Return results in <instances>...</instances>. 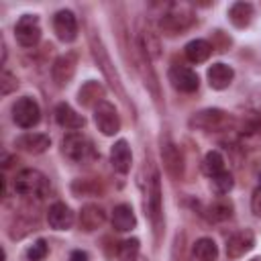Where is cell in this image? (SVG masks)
<instances>
[{
    "label": "cell",
    "mask_w": 261,
    "mask_h": 261,
    "mask_svg": "<svg viewBox=\"0 0 261 261\" xmlns=\"http://www.w3.org/2000/svg\"><path fill=\"white\" fill-rule=\"evenodd\" d=\"M14 192L20 196L29 198H43L49 192V179L39 171V169H22L16 173L14 181Z\"/></svg>",
    "instance_id": "6da1fadb"
},
{
    "label": "cell",
    "mask_w": 261,
    "mask_h": 261,
    "mask_svg": "<svg viewBox=\"0 0 261 261\" xmlns=\"http://www.w3.org/2000/svg\"><path fill=\"white\" fill-rule=\"evenodd\" d=\"M41 118V108L31 96H22L12 104V120L20 128H33Z\"/></svg>",
    "instance_id": "7a4b0ae2"
},
{
    "label": "cell",
    "mask_w": 261,
    "mask_h": 261,
    "mask_svg": "<svg viewBox=\"0 0 261 261\" xmlns=\"http://www.w3.org/2000/svg\"><path fill=\"white\" fill-rule=\"evenodd\" d=\"M63 153H65L71 161H77V163L88 161V159H92V157L96 155L92 141H90L88 137L80 135V133H69V135L63 139Z\"/></svg>",
    "instance_id": "3957f363"
},
{
    "label": "cell",
    "mask_w": 261,
    "mask_h": 261,
    "mask_svg": "<svg viewBox=\"0 0 261 261\" xmlns=\"http://www.w3.org/2000/svg\"><path fill=\"white\" fill-rule=\"evenodd\" d=\"M94 122L98 126V130L106 137L116 135L120 130V116L114 108V104L102 100L98 106H94Z\"/></svg>",
    "instance_id": "277c9868"
},
{
    "label": "cell",
    "mask_w": 261,
    "mask_h": 261,
    "mask_svg": "<svg viewBox=\"0 0 261 261\" xmlns=\"http://www.w3.org/2000/svg\"><path fill=\"white\" fill-rule=\"evenodd\" d=\"M14 37L22 47H35L41 39V27L37 14H22L14 24Z\"/></svg>",
    "instance_id": "5b68a950"
},
{
    "label": "cell",
    "mask_w": 261,
    "mask_h": 261,
    "mask_svg": "<svg viewBox=\"0 0 261 261\" xmlns=\"http://www.w3.org/2000/svg\"><path fill=\"white\" fill-rule=\"evenodd\" d=\"M147 210H149V216H151V222H153L155 230H159L161 224H163V216H161V186H159V173L157 171H153V175L149 179Z\"/></svg>",
    "instance_id": "8992f818"
},
{
    "label": "cell",
    "mask_w": 261,
    "mask_h": 261,
    "mask_svg": "<svg viewBox=\"0 0 261 261\" xmlns=\"http://www.w3.org/2000/svg\"><path fill=\"white\" fill-rule=\"evenodd\" d=\"M53 31H55L57 39L63 41V43L75 41V37H77V20H75L73 12L71 10L55 12V16H53Z\"/></svg>",
    "instance_id": "52a82bcc"
},
{
    "label": "cell",
    "mask_w": 261,
    "mask_h": 261,
    "mask_svg": "<svg viewBox=\"0 0 261 261\" xmlns=\"http://www.w3.org/2000/svg\"><path fill=\"white\" fill-rule=\"evenodd\" d=\"M167 77H169V82H171V86H173L175 90L186 92V94L196 92L198 86H200L198 73L192 71L190 67H184V65H173V67H169Z\"/></svg>",
    "instance_id": "ba28073f"
},
{
    "label": "cell",
    "mask_w": 261,
    "mask_h": 261,
    "mask_svg": "<svg viewBox=\"0 0 261 261\" xmlns=\"http://www.w3.org/2000/svg\"><path fill=\"white\" fill-rule=\"evenodd\" d=\"M255 245V234L253 230L245 228V230H237L234 234L228 237L226 241V257L228 259H239L243 257L247 251H251Z\"/></svg>",
    "instance_id": "9c48e42d"
},
{
    "label": "cell",
    "mask_w": 261,
    "mask_h": 261,
    "mask_svg": "<svg viewBox=\"0 0 261 261\" xmlns=\"http://www.w3.org/2000/svg\"><path fill=\"white\" fill-rule=\"evenodd\" d=\"M47 222H49V226L55 228V230H67V228H71V224H73V212H71V208H69L67 204L55 202V204H51L49 210H47Z\"/></svg>",
    "instance_id": "30bf717a"
},
{
    "label": "cell",
    "mask_w": 261,
    "mask_h": 261,
    "mask_svg": "<svg viewBox=\"0 0 261 261\" xmlns=\"http://www.w3.org/2000/svg\"><path fill=\"white\" fill-rule=\"evenodd\" d=\"M226 112L218 110V108H208V110H202L198 114H194L190 118V126H196V128H204V130H212V128H218L226 122Z\"/></svg>",
    "instance_id": "8fae6325"
},
{
    "label": "cell",
    "mask_w": 261,
    "mask_h": 261,
    "mask_svg": "<svg viewBox=\"0 0 261 261\" xmlns=\"http://www.w3.org/2000/svg\"><path fill=\"white\" fill-rule=\"evenodd\" d=\"M110 163L118 173H128L130 171V163H133V153L130 147L124 139L116 141L110 149Z\"/></svg>",
    "instance_id": "7c38bea8"
},
{
    "label": "cell",
    "mask_w": 261,
    "mask_h": 261,
    "mask_svg": "<svg viewBox=\"0 0 261 261\" xmlns=\"http://www.w3.org/2000/svg\"><path fill=\"white\" fill-rule=\"evenodd\" d=\"M161 157H163V163H165V169L171 177H181L184 173V157L179 153V149L171 143V141H165L163 147H161Z\"/></svg>",
    "instance_id": "4fadbf2b"
},
{
    "label": "cell",
    "mask_w": 261,
    "mask_h": 261,
    "mask_svg": "<svg viewBox=\"0 0 261 261\" xmlns=\"http://www.w3.org/2000/svg\"><path fill=\"white\" fill-rule=\"evenodd\" d=\"M73 71H75V55L73 53L57 57L53 67H51V75L57 82V86H65L73 77Z\"/></svg>",
    "instance_id": "5bb4252c"
},
{
    "label": "cell",
    "mask_w": 261,
    "mask_h": 261,
    "mask_svg": "<svg viewBox=\"0 0 261 261\" xmlns=\"http://www.w3.org/2000/svg\"><path fill=\"white\" fill-rule=\"evenodd\" d=\"M55 120H57L59 126L69 128V130H77V128H82V126L86 124V118H84L82 114H77V112H75L69 104H65V102H59V104L55 106Z\"/></svg>",
    "instance_id": "9a60e30c"
},
{
    "label": "cell",
    "mask_w": 261,
    "mask_h": 261,
    "mask_svg": "<svg viewBox=\"0 0 261 261\" xmlns=\"http://www.w3.org/2000/svg\"><path fill=\"white\" fill-rule=\"evenodd\" d=\"M14 145H16L18 149L27 151V153L37 155V153H43V151L49 149L51 139H49L47 135H41V133H24L22 137H18V139L14 141Z\"/></svg>",
    "instance_id": "2e32d148"
},
{
    "label": "cell",
    "mask_w": 261,
    "mask_h": 261,
    "mask_svg": "<svg viewBox=\"0 0 261 261\" xmlns=\"http://www.w3.org/2000/svg\"><path fill=\"white\" fill-rule=\"evenodd\" d=\"M208 84H210V88H214V90H224V88H228L230 86V82H232V77H234V71H232V67L230 65H226V63H212L210 67H208Z\"/></svg>",
    "instance_id": "e0dca14e"
},
{
    "label": "cell",
    "mask_w": 261,
    "mask_h": 261,
    "mask_svg": "<svg viewBox=\"0 0 261 261\" xmlns=\"http://www.w3.org/2000/svg\"><path fill=\"white\" fill-rule=\"evenodd\" d=\"M135 224H137V218H135V212H133L130 204H118L112 210V226H114V230L126 232L130 228H135Z\"/></svg>",
    "instance_id": "ac0fdd59"
},
{
    "label": "cell",
    "mask_w": 261,
    "mask_h": 261,
    "mask_svg": "<svg viewBox=\"0 0 261 261\" xmlns=\"http://www.w3.org/2000/svg\"><path fill=\"white\" fill-rule=\"evenodd\" d=\"M104 210L100 208V206H96V204H88V206H84L82 208V212H80V226L84 228V230H96L102 222H104Z\"/></svg>",
    "instance_id": "d6986e66"
},
{
    "label": "cell",
    "mask_w": 261,
    "mask_h": 261,
    "mask_svg": "<svg viewBox=\"0 0 261 261\" xmlns=\"http://www.w3.org/2000/svg\"><path fill=\"white\" fill-rule=\"evenodd\" d=\"M184 53H186L188 61H192V63H202V61H206V59L210 57L212 45H210L208 41H204V39H194V41H190V43L186 45Z\"/></svg>",
    "instance_id": "ffe728a7"
},
{
    "label": "cell",
    "mask_w": 261,
    "mask_h": 261,
    "mask_svg": "<svg viewBox=\"0 0 261 261\" xmlns=\"http://www.w3.org/2000/svg\"><path fill=\"white\" fill-rule=\"evenodd\" d=\"M251 18H253V4H249V2H234L228 8V20L237 29L247 27L251 22Z\"/></svg>",
    "instance_id": "44dd1931"
},
{
    "label": "cell",
    "mask_w": 261,
    "mask_h": 261,
    "mask_svg": "<svg viewBox=\"0 0 261 261\" xmlns=\"http://www.w3.org/2000/svg\"><path fill=\"white\" fill-rule=\"evenodd\" d=\"M192 253H194L196 261H216V257H218V245L214 243V239L202 237V239H198L194 243Z\"/></svg>",
    "instance_id": "7402d4cb"
},
{
    "label": "cell",
    "mask_w": 261,
    "mask_h": 261,
    "mask_svg": "<svg viewBox=\"0 0 261 261\" xmlns=\"http://www.w3.org/2000/svg\"><path fill=\"white\" fill-rule=\"evenodd\" d=\"M104 98V88L98 84V82H88L82 86L80 94H77V100L84 104V106H98Z\"/></svg>",
    "instance_id": "603a6c76"
},
{
    "label": "cell",
    "mask_w": 261,
    "mask_h": 261,
    "mask_svg": "<svg viewBox=\"0 0 261 261\" xmlns=\"http://www.w3.org/2000/svg\"><path fill=\"white\" fill-rule=\"evenodd\" d=\"M202 169H204V173L210 175V177H214V175H218L220 171H224V159H222V155H220L218 151H210V153L204 157Z\"/></svg>",
    "instance_id": "cb8c5ba5"
},
{
    "label": "cell",
    "mask_w": 261,
    "mask_h": 261,
    "mask_svg": "<svg viewBox=\"0 0 261 261\" xmlns=\"http://www.w3.org/2000/svg\"><path fill=\"white\" fill-rule=\"evenodd\" d=\"M118 261H141L137 239H126L118 245Z\"/></svg>",
    "instance_id": "d4e9b609"
},
{
    "label": "cell",
    "mask_w": 261,
    "mask_h": 261,
    "mask_svg": "<svg viewBox=\"0 0 261 261\" xmlns=\"http://www.w3.org/2000/svg\"><path fill=\"white\" fill-rule=\"evenodd\" d=\"M232 186H234V179L228 171H220L218 175L212 177V188L216 194H228L232 190Z\"/></svg>",
    "instance_id": "484cf974"
},
{
    "label": "cell",
    "mask_w": 261,
    "mask_h": 261,
    "mask_svg": "<svg viewBox=\"0 0 261 261\" xmlns=\"http://www.w3.org/2000/svg\"><path fill=\"white\" fill-rule=\"evenodd\" d=\"M210 216L214 220H226L232 216V204L228 200H218L210 206Z\"/></svg>",
    "instance_id": "4316f807"
},
{
    "label": "cell",
    "mask_w": 261,
    "mask_h": 261,
    "mask_svg": "<svg viewBox=\"0 0 261 261\" xmlns=\"http://www.w3.org/2000/svg\"><path fill=\"white\" fill-rule=\"evenodd\" d=\"M49 253V247H47V241L45 239H37L29 249H27V259L29 261H43Z\"/></svg>",
    "instance_id": "83f0119b"
},
{
    "label": "cell",
    "mask_w": 261,
    "mask_h": 261,
    "mask_svg": "<svg viewBox=\"0 0 261 261\" xmlns=\"http://www.w3.org/2000/svg\"><path fill=\"white\" fill-rule=\"evenodd\" d=\"M16 86H18L16 77L10 71H2V75H0V92H2V96H6L12 90H16Z\"/></svg>",
    "instance_id": "f1b7e54d"
},
{
    "label": "cell",
    "mask_w": 261,
    "mask_h": 261,
    "mask_svg": "<svg viewBox=\"0 0 261 261\" xmlns=\"http://www.w3.org/2000/svg\"><path fill=\"white\" fill-rule=\"evenodd\" d=\"M251 208H253L255 216L261 218V188L255 190V194H253V198H251Z\"/></svg>",
    "instance_id": "f546056e"
},
{
    "label": "cell",
    "mask_w": 261,
    "mask_h": 261,
    "mask_svg": "<svg viewBox=\"0 0 261 261\" xmlns=\"http://www.w3.org/2000/svg\"><path fill=\"white\" fill-rule=\"evenodd\" d=\"M69 261H90V257H88V253L86 251H73L71 255H69Z\"/></svg>",
    "instance_id": "4dcf8cb0"
},
{
    "label": "cell",
    "mask_w": 261,
    "mask_h": 261,
    "mask_svg": "<svg viewBox=\"0 0 261 261\" xmlns=\"http://www.w3.org/2000/svg\"><path fill=\"white\" fill-rule=\"evenodd\" d=\"M251 261H261V259H259V257H255V259H251Z\"/></svg>",
    "instance_id": "1f68e13d"
},
{
    "label": "cell",
    "mask_w": 261,
    "mask_h": 261,
    "mask_svg": "<svg viewBox=\"0 0 261 261\" xmlns=\"http://www.w3.org/2000/svg\"><path fill=\"white\" fill-rule=\"evenodd\" d=\"M259 186H261V173H259Z\"/></svg>",
    "instance_id": "d6a6232c"
},
{
    "label": "cell",
    "mask_w": 261,
    "mask_h": 261,
    "mask_svg": "<svg viewBox=\"0 0 261 261\" xmlns=\"http://www.w3.org/2000/svg\"><path fill=\"white\" fill-rule=\"evenodd\" d=\"M141 261H143V259H141Z\"/></svg>",
    "instance_id": "836d02e7"
}]
</instances>
